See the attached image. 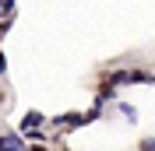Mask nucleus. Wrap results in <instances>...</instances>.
<instances>
[{
	"label": "nucleus",
	"instance_id": "nucleus-1",
	"mask_svg": "<svg viewBox=\"0 0 155 151\" xmlns=\"http://www.w3.org/2000/svg\"><path fill=\"white\" fill-rule=\"evenodd\" d=\"M18 148H21L18 137H11V133H7V137H4V151H18Z\"/></svg>",
	"mask_w": 155,
	"mask_h": 151
}]
</instances>
